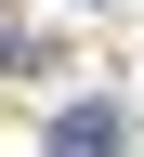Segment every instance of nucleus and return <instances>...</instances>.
<instances>
[{
    "label": "nucleus",
    "instance_id": "obj_1",
    "mask_svg": "<svg viewBox=\"0 0 144 157\" xmlns=\"http://www.w3.org/2000/svg\"><path fill=\"white\" fill-rule=\"evenodd\" d=\"M53 157H131L118 105H66V118H53Z\"/></svg>",
    "mask_w": 144,
    "mask_h": 157
}]
</instances>
